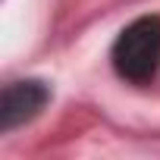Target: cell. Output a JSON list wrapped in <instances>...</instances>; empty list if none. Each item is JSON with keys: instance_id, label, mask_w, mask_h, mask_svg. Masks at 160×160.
<instances>
[{"instance_id": "1", "label": "cell", "mask_w": 160, "mask_h": 160, "mask_svg": "<svg viewBox=\"0 0 160 160\" xmlns=\"http://www.w3.org/2000/svg\"><path fill=\"white\" fill-rule=\"evenodd\" d=\"M113 69L132 85H144L160 72V16H138L129 22L110 50Z\"/></svg>"}, {"instance_id": "2", "label": "cell", "mask_w": 160, "mask_h": 160, "mask_svg": "<svg viewBox=\"0 0 160 160\" xmlns=\"http://www.w3.org/2000/svg\"><path fill=\"white\" fill-rule=\"evenodd\" d=\"M50 101V88L38 78H22V82H10L0 98V129L13 132L19 126H25L28 119H35L44 104Z\"/></svg>"}]
</instances>
